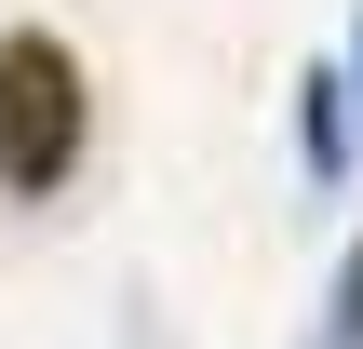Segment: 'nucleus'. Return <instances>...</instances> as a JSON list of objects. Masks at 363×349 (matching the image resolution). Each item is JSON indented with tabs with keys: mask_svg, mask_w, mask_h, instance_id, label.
I'll return each instance as SVG.
<instances>
[{
	"mask_svg": "<svg viewBox=\"0 0 363 349\" xmlns=\"http://www.w3.org/2000/svg\"><path fill=\"white\" fill-rule=\"evenodd\" d=\"M94 148V81L54 27H0V202H54Z\"/></svg>",
	"mask_w": 363,
	"mask_h": 349,
	"instance_id": "f257e3e1",
	"label": "nucleus"
},
{
	"mask_svg": "<svg viewBox=\"0 0 363 349\" xmlns=\"http://www.w3.org/2000/svg\"><path fill=\"white\" fill-rule=\"evenodd\" d=\"M350 148H363V121H350V67H296V161H310V188H337L350 175Z\"/></svg>",
	"mask_w": 363,
	"mask_h": 349,
	"instance_id": "f03ea898",
	"label": "nucleus"
},
{
	"mask_svg": "<svg viewBox=\"0 0 363 349\" xmlns=\"http://www.w3.org/2000/svg\"><path fill=\"white\" fill-rule=\"evenodd\" d=\"M310 349H363V229L337 256V282H323V309H310Z\"/></svg>",
	"mask_w": 363,
	"mask_h": 349,
	"instance_id": "7ed1b4c3",
	"label": "nucleus"
},
{
	"mask_svg": "<svg viewBox=\"0 0 363 349\" xmlns=\"http://www.w3.org/2000/svg\"><path fill=\"white\" fill-rule=\"evenodd\" d=\"M350 121H363V54H350Z\"/></svg>",
	"mask_w": 363,
	"mask_h": 349,
	"instance_id": "20e7f679",
	"label": "nucleus"
}]
</instances>
